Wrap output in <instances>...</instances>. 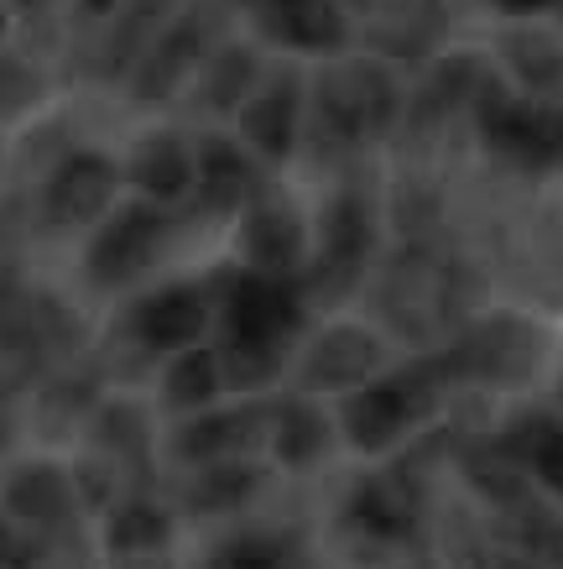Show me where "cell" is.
Segmentation results:
<instances>
[]
</instances>
